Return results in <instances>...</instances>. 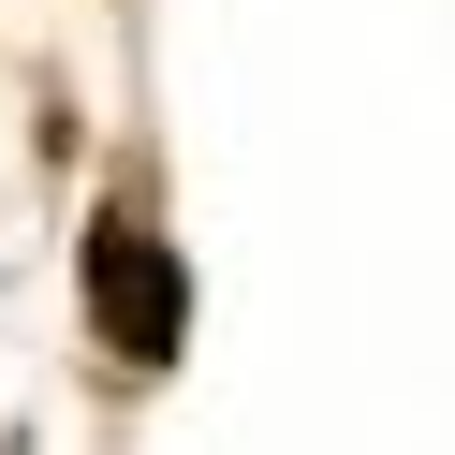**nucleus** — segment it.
<instances>
[{"mask_svg": "<svg viewBox=\"0 0 455 455\" xmlns=\"http://www.w3.org/2000/svg\"><path fill=\"white\" fill-rule=\"evenodd\" d=\"M89 308H103V353H118V367H162V353H177V265H162V235L132 206L89 220Z\"/></svg>", "mask_w": 455, "mask_h": 455, "instance_id": "obj_1", "label": "nucleus"}]
</instances>
